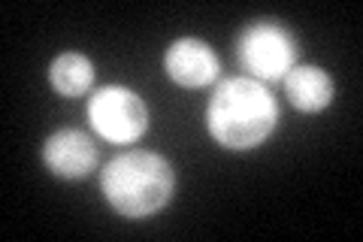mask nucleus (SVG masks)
<instances>
[{
	"label": "nucleus",
	"mask_w": 363,
	"mask_h": 242,
	"mask_svg": "<svg viewBox=\"0 0 363 242\" xmlns=\"http://www.w3.org/2000/svg\"><path fill=\"white\" fill-rule=\"evenodd\" d=\"M281 82H285V97L291 100V106L300 112H321L333 103V79L321 67L297 64Z\"/></svg>",
	"instance_id": "0eeeda50"
},
{
	"label": "nucleus",
	"mask_w": 363,
	"mask_h": 242,
	"mask_svg": "<svg viewBox=\"0 0 363 242\" xmlns=\"http://www.w3.org/2000/svg\"><path fill=\"white\" fill-rule=\"evenodd\" d=\"M164 70L182 88H206L221 73V61L209 43L197 37H182L167 49Z\"/></svg>",
	"instance_id": "39448f33"
},
{
	"label": "nucleus",
	"mask_w": 363,
	"mask_h": 242,
	"mask_svg": "<svg viewBox=\"0 0 363 242\" xmlns=\"http://www.w3.org/2000/svg\"><path fill=\"white\" fill-rule=\"evenodd\" d=\"M297 40L279 21H252L236 37V61L248 79L276 82L297 67Z\"/></svg>",
	"instance_id": "7ed1b4c3"
},
{
	"label": "nucleus",
	"mask_w": 363,
	"mask_h": 242,
	"mask_svg": "<svg viewBox=\"0 0 363 242\" xmlns=\"http://www.w3.org/2000/svg\"><path fill=\"white\" fill-rule=\"evenodd\" d=\"M276 124H279L276 100L257 79L248 76L224 79L215 88L206 109V128L212 140L224 148H233V152H245V148L260 145L276 131Z\"/></svg>",
	"instance_id": "f257e3e1"
},
{
	"label": "nucleus",
	"mask_w": 363,
	"mask_h": 242,
	"mask_svg": "<svg viewBox=\"0 0 363 242\" xmlns=\"http://www.w3.org/2000/svg\"><path fill=\"white\" fill-rule=\"evenodd\" d=\"M88 121L104 140L116 145L136 143L149 128V109L140 94L124 85H106L91 94L88 100Z\"/></svg>",
	"instance_id": "20e7f679"
},
{
	"label": "nucleus",
	"mask_w": 363,
	"mask_h": 242,
	"mask_svg": "<svg viewBox=\"0 0 363 242\" xmlns=\"http://www.w3.org/2000/svg\"><path fill=\"white\" fill-rule=\"evenodd\" d=\"M106 203L124 218H149L173 197L176 176L169 160L155 152H124L100 176Z\"/></svg>",
	"instance_id": "f03ea898"
},
{
	"label": "nucleus",
	"mask_w": 363,
	"mask_h": 242,
	"mask_svg": "<svg viewBox=\"0 0 363 242\" xmlns=\"http://www.w3.org/2000/svg\"><path fill=\"white\" fill-rule=\"evenodd\" d=\"M49 82L61 97H82L94 82V64L82 52H64L49 67Z\"/></svg>",
	"instance_id": "6e6552de"
},
{
	"label": "nucleus",
	"mask_w": 363,
	"mask_h": 242,
	"mask_svg": "<svg viewBox=\"0 0 363 242\" xmlns=\"http://www.w3.org/2000/svg\"><path fill=\"white\" fill-rule=\"evenodd\" d=\"M43 164L61 179H82L97 167V145L85 131H55L43 143Z\"/></svg>",
	"instance_id": "423d86ee"
}]
</instances>
